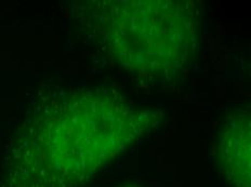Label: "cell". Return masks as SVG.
<instances>
[{
	"label": "cell",
	"mask_w": 251,
	"mask_h": 187,
	"mask_svg": "<svg viewBox=\"0 0 251 187\" xmlns=\"http://www.w3.org/2000/svg\"><path fill=\"white\" fill-rule=\"evenodd\" d=\"M88 39L120 69L157 82L175 80L197 54L201 10L186 0H105L74 6Z\"/></svg>",
	"instance_id": "2"
},
{
	"label": "cell",
	"mask_w": 251,
	"mask_h": 187,
	"mask_svg": "<svg viewBox=\"0 0 251 187\" xmlns=\"http://www.w3.org/2000/svg\"><path fill=\"white\" fill-rule=\"evenodd\" d=\"M161 120L160 111L108 88L55 91L36 103L15 131L0 187H82Z\"/></svg>",
	"instance_id": "1"
},
{
	"label": "cell",
	"mask_w": 251,
	"mask_h": 187,
	"mask_svg": "<svg viewBox=\"0 0 251 187\" xmlns=\"http://www.w3.org/2000/svg\"><path fill=\"white\" fill-rule=\"evenodd\" d=\"M218 160L233 187H250V110L238 108L223 124Z\"/></svg>",
	"instance_id": "3"
}]
</instances>
